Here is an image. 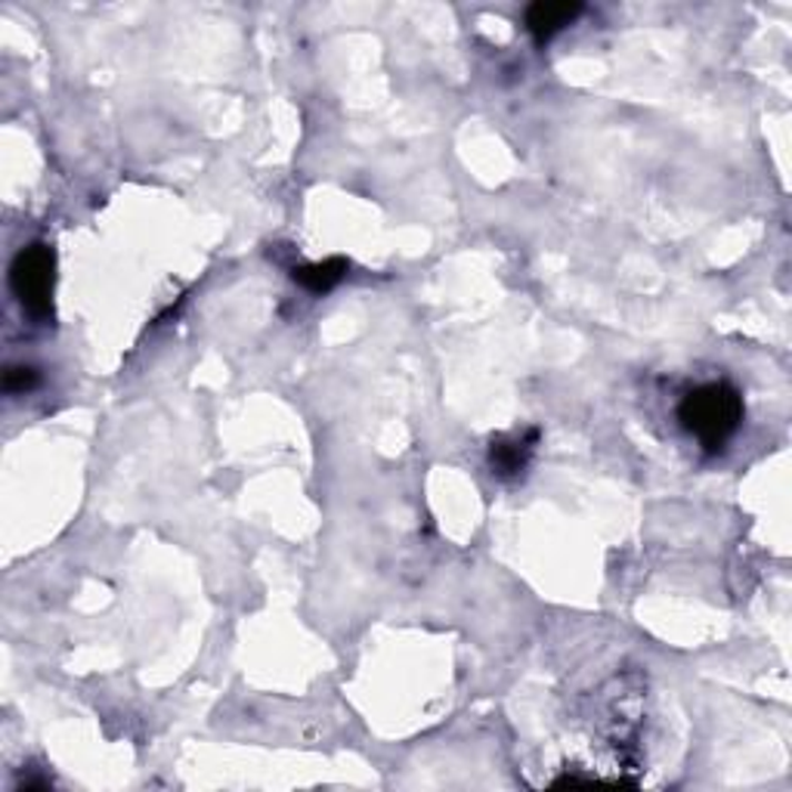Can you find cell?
Masks as SVG:
<instances>
[{"label":"cell","instance_id":"6da1fadb","mask_svg":"<svg viewBox=\"0 0 792 792\" xmlns=\"http://www.w3.org/2000/svg\"><path fill=\"white\" fill-rule=\"evenodd\" d=\"M679 418L709 453H715L734 437L743 422V396L734 384L709 382L681 399Z\"/></svg>","mask_w":792,"mask_h":792},{"label":"cell","instance_id":"7a4b0ae2","mask_svg":"<svg viewBox=\"0 0 792 792\" xmlns=\"http://www.w3.org/2000/svg\"><path fill=\"white\" fill-rule=\"evenodd\" d=\"M10 285L19 297L22 310L43 319L53 307V285H57V257L47 245H29L22 248L10 269Z\"/></svg>","mask_w":792,"mask_h":792},{"label":"cell","instance_id":"3957f363","mask_svg":"<svg viewBox=\"0 0 792 792\" xmlns=\"http://www.w3.org/2000/svg\"><path fill=\"white\" fill-rule=\"evenodd\" d=\"M536 430H526L517 437H502L495 439L493 449H489V465L498 477H517L526 465H529V455L536 449Z\"/></svg>","mask_w":792,"mask_h":792},{"label":"cell","instance_id":"277c9868","mask_svg":"<svg viewBox=\"0 0 792 792\" xmlns=\"http://www.w3.org/2000/svg\"><path fill=\"white\" fill-rule=\"evenodd\" d=\"M580 13L582 3H566V0H557V3H533V7L526 10V29L533 31V38H536L538 43L552 41L554 34L566 29Z\"/></svg>","mask_w":792,"mask_h":792},{"label":"cell","instance_id":"5b68a950","mask_svg":"<svg viewBox=\"0 0 792 792\" xmlns=\"http://www.w3.org/2000/svg\"><path fill=\"white\" fill-rule=\"evenodd\" d=\"M297 285H304L313 295H326L335 285L347 276V260L344 257H328L323 264H310V267H295L291 269Z\"/></svg>","mask_w":792,"mask_h":792},{"label":"cell","instance_id":"8992f818","mask_svg":"<svg viewBox=\"0 0 792 792\" xmlns=\"http://www.w3.org/2000/svg\"><path fill=\"white\" fill-rule=\"evenodd\" d=\"M38 387V372L31 366H10L3 372V390L7 394H29Z\"/></svg>","mask_w":792,"mask_h":792}]
</instances>
